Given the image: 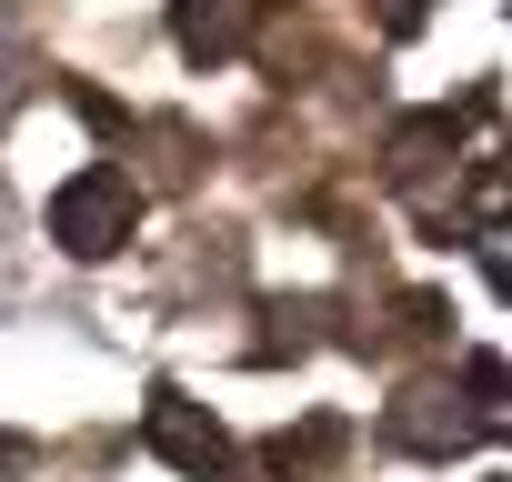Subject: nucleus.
Wrapping results in <instances>:
<instances>
[{
    "mask_svg": "<svg viewBox=\"0 0 512 482\" xmlns=\"http://www.w3.org/2000/svg\"><path fill=\"white\" fill-rule=\"evenodd\" d=\"M131 221H141V181L111 171V161H91V171H71L51 191V241H61L71 262H111L121 241H131Z\"/></svg>",
    "mask_w": 512,
    "mask_h": 482,
    "instance_id": "obj_1",
    "label": "nucleus"
},
{
    "mask_svg": "<svg viewBox=\"0 0 512 482\" xmlns=\"http://www.w3.org/2000/svg\"><path fill=\"white\" fill-rule=\"evenodd\" d=\"M492 432V412L472 402V392H452V382H412L392 412H382V442L392 452H422V462H452V452H472Z\"/></svg>",
    "mask_w": 512,
    "mask_h": 482,
    "instance_id": "obj_2",
    "label": "nucleus"
},
{
    "mask_svg": "<svg viewBox=\"0 0 512 482\" xmlns=\"http://www.w3.org/2000/svg\"><path fill=\"white\" fill-rule=\"evenodd\" d=\"M141 442H151L171 472H191V482H221V472H231V432H221V422H211L191 392H171V382L151 392V412H141Z\"/></svg>",
    "mask_w": 512,
    "mask_h": 482,
    "instance_id": "obj_3",
    "label": "nucleus"
},
{
    "mask_svg": "<svg viewBox=\"0 0 512 482\" xmlns=\"http://www.w3.org/2000/svg\"><path fill=\"white\" fill-rule=\"evenodd\" d=\"M171 31H181V61L211 71L241 51V0H171Z\"/></svg>",
    "mask_w": 512,
    "mask_h": 482,
    "instance_id": "obj_4",
    "label": "nucleus"
},
{
    "mask_svg": "<svg viewBox=\"0 0 512 482\" xmlns=\"http://www.w3.org/2000/svg\"><path fill=\"white\" fill-rule=\"evenodd\" d=\"M31 81H41V61H31V0H0V121L31 101Z\"/></svg>",
    "mask_w": 512,
    "mask_h": 482,
    "instance_id": "obj_5",
    "label": "nucleus"
},
{
    "mask_svg": "<svg viewBox=\"0 0 512 482\" xmlns=\"http://www.w3.org/2000/svg\"><path fill=\"white\" fill-rule=\"evenodd\" d=\"M332 452H342V422L322 412V422H302V432H282V442H272V472H282V482H312Z\"/></svg>",
    "mask_w": 512,
    "mask_h": 482,
    "instance_id": "obj_6",
    "label": "nucleus"
},
{
    "mask_svg": "<svg viewBox=\"0 0 512 482\" xmlns=\"http://www.w3.org/2000/svg\"><path fill=\"white\" fill-rule=\"evenodd\" d=\"M422 11H432V0H382V31H392V41H412V31H422Z\"/></svg>",
    "mask_w": 512,
    "mask_h": 482,
    "instance_id": "obj_7",
    "label": "nucleus"
},
{
    "mask_svg": "<svg viewBox=\"0 0 512 482\" xmlns=\"http://www.w3.org/2000/svg\"><path fill=\"white\" fill-rule=\"evenodd\" d=\"M11 231L21 221H11V191H0V292H11Z\"/></svg>",
    "mask_w": 512,
    "mask_h": 482,
    "instance_id": "obj_8",
    "label": "nucleus"
}]
</instances>
